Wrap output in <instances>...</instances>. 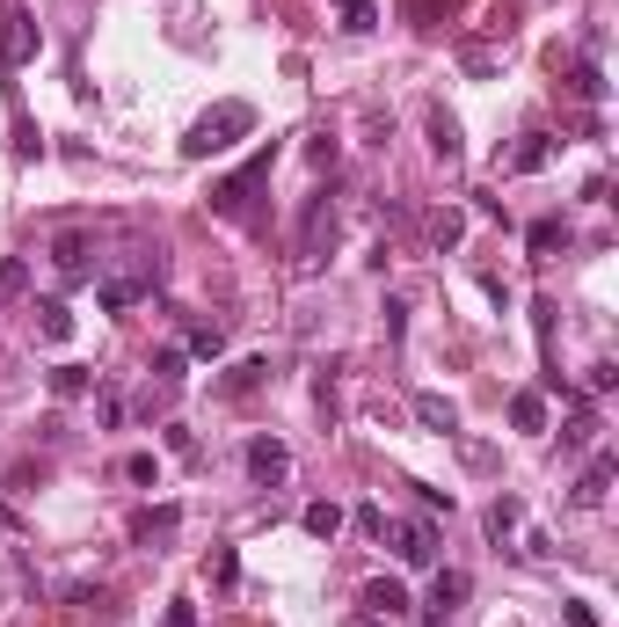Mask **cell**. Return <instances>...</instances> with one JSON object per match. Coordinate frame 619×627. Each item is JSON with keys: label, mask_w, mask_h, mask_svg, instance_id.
I'll return each instance as SVG.
<instances>
[{"label": "cell", "mask_w": 619, "mask_h": 627, "mask_svg": "<svg viewBox=\"0 0 619 627\" xmlns=\"http://www.w3.org/2000/svg\"><path fill=\"white\" fill-rule=\"evenodd\" d=\"M0 532H15V511H8V504H0Z\"/></svg>", "instance_id": "cell-34"}, {"label": "cell", "mask_w": 619, "mask_h": 627, "mask_svg": "<svg viewBox=\"0 0 619 627\" xmlns=\"http://www.w3.org/2000/svg\"><path fill=\"white\" fill-rule=\"evenodd\" d=\"M88 372H81V365H59V372H51V394H59V402H81V394H88Z\"/></svg>", "instance_id": "cell-21"}, {"label": "cell", "mask_w": 619, "mask_h": 627, "mask_svg": "<svg viewBox=\"0 0 619 627\" xmlns=\"http://www.w3.org/2000/svg\"><path fill=\"white\" fill-rule=\"evenodd\" d=\"M510 423H518V431H547V394H532V386L510 394Z\"/></svg>", "instance_id": "cell-13"}, {"label": "cell", "mask_w": 619, "mask_h": 627, "mask_svg": "<svg viewBox=\"0 0 619 627\" xmlns=\"http://www.w3.org/2000/svg\"><path fill=\"white\" fill-rule=\"evenodd\" d=\"M240 132H256V110H248V102H219V110H205V118L183 132V161H212Z\"/></svg>", "instance_id": "cell-1"}, {"label": "cell", "mask_w": 619, "mask_h": 627, "mask_svg": "<svg viewBox=\"0 0 619 627\" xmlns=\"http://www.w3.org/2000/svg\"><path fill=\"white\" fill-rule=\"evenodd\" d=\"M15 153H23V161H37V153H45V139H37V124H29L23 110H15Z\"/></svg>", "instance_id": "cell-26"}, {"label": "cell", "mask_w": 619, "mask_h": 627, "mask_svg": "<svg viewBox=\"0 0 619 627\" xmlns=\"http://www.w3.org/2000/svg\"><path fill=\"white\" fill-rule=\"evenodd\" d=\"M299 526H307L313 540H335V532H343V511H335V504H307V518H299Z\"/></svg>", "instance_id": "cell-20"}, {"label": "cell", "mask_w": 619, "mask_h": 627, "mask_svg": "<svg viewBox=\"0 0 619 627\" xmlns=\"http://www.w3.org/2000/svg\"><path fill=\"white\" fill-rule=\"evenodd\" d=\"M430 153H437V161H445V169H453L459 153H467V146H459V124L445 118V110H430Z\"/></svg>", "instance_id": "cell-12"}, {"label": "cell", "mask_w": 619, "mask_h": 627, "mask_svg": "<svg viewBox=\"0 0 619 627\" xmlns=\"http://www.w3.org/2000/svg\"><path fill=\"white\" fill-rule=\"evenodd\" d=\"M329 242H335V205H329V190H321V197H307V219H299V256L321 263Z\"/></svg>", "instance_id": "cell-4"}, {"label": "cell", "mask_w": 619, "mask_h": 627, "mask_svg": "<svg viewBox=\"0 0 619 627\" xmlns=\"http://www.w3.org/2000/svg\"><path fill=\"white\" fill-rule=\"evenodd\" d=\"M591 438H597V416H591V409H575V423H569V438H561V445H569V453H583Z\"/></svg>", "instance_id": "cell-28"}, {"label": "cell", "mask_w": 619, "mask_h": 627, "mask_svg": "<svg viewBox=\"0 0 619 627\" xmlns=\"http://www.w3.org/2000/svg\"><path fill=\"white\" fill-rule=\"evenodd\" d=\"M561 242H569V226H561V219H540V226H532V256H554Z\"/></svg>", "instance_id": "cell-24"}, {"label": "cell", "mask_w": 619, "mask_h": 627, "mask_svg": "<svg viewBox=\"0 0 619 627\" xmlns=\"http://www.w3.org/2000/svg\"><path fill=\"white\" fill-rule=\"evenodd\" d=\"M547 153H554V139H547V132H524V146L510 153V175H532V169H547Z\"/></svg>", "instance_id": "cell-14"}, {"label": "cell", "mask_w": 619, "mask_h": 627, "mask_svg": "<svg viewBox=\"0 0 619 627\" xmlns=\"http://www.w3.org/2000/svg\"><path fill=\"white\" fill-rule=\"evenodd\" d=\"M430 242H437V248H459V242H467V212H459V205L430 212Z\"/></svg>", "instance_id": "cell-15"}, {"label": "cell", "mask_w": 619, "mask_h": 627, "mask_svg": "<svg viewBox=\"0 0 619 627\" xmlns=\"http://www.w3.org/2000/svg\"><path fill=\"white\" fill-rule=\"evenodd\" d=\"M51 270H59L66 285L96 278V263H88V234H59V242H51Z\"/></svg>", "instance_id": "cell-6"}, {"label": "cell", "mask_w": 619, "mask_h": 627, "mask_svg": "<svg viewBox=\"0 0 619 627\" xmlns=\"http://www.w3.org/2000/svg\"><path fill=\"white\" fill-rule=\"evenodd\" d=\"M190 351L197 358H219V351H226V329H219V321L212 329H190Z\"/></svg>", "instance_id": "cell-27"}, {"label": "cell", "mask_w": 619, "mask_h": 627, "mask_svg": "<svg viewBox=\"0 0 619 627\" xmlns=\"http://www.w3.org/2000/svg\"><path fill=\"white\" fill-rule=\"evenodd\" d=\"M37 51H45V29H37V15H29L23 0H8V8H0V73H23Z\"/></svg>", "instance_id": "cell-2"}, {"label": "cell", "mask_w": 619, "mask_h": 627, "mask_svg": "<svg viewBox=\"0 0 619 627\" xmlns=\"http://www.w3.org/2000/svg\"><path fill=\"white\" fill-rule=\"evenodd\" d=\"M459 599H467V569H437V583H430V605H437V613H453Z\"/></svg>", "instance_id": "cell-18"}, {"label": "cell", "mask_w": 619, "mask_h": 627, "mask_svg": "<svg viewBox=\"0 0 619 627\" xmlns=\"http://www.w3.org/2000/svg\"><path fill=\"white\" fill-rule=\"evenodd\" d=\"M459 59H467V73H488V66H496V51H488V45H467Z\"/></svg>", "instance_id": "cell-31"}, {"label": "cell", "mask_w": 619, "mask_h": 627, "mask_svg": "<svg viewBox=\"0 0 619 627\" xmlns=\"http://www.w3.org/2000/svg\"><path fill=\"white\" fill-rule=\"evenodd\" d=\"M262 380H270V358H240L234 372H226V394H256Z\"/></svg>", "instance_id": "cell-19"}, {"label": "cell", "mask_w": 619, "mask_h": 627, "mask_svg": "<svg viewBox=\"0 0 619 627\" xmlns=\"http://www.w3.org/2000/svg\"><path fill=\"white\" fill-rule=\"evenodd\" d=\"M394 555H401L408 569H430V555H437L430 526H416V518H408V526H394Z\"/></svg>", "instance_id": "cell-7"}, {"label": "cell", "mask_w": 619, "mask_h": 627, "mask_svg": "<svg viewBox=\"0 0 619 627\" xmlns=\"http://www.w3.org/2000/svg\"><path fill=\"white\" fill-rule=\"evenodd\" d=\"M364 613H372V620H401V613H408V591H401L394 577L364 583Z\"/></svg>", "instance_id": "cell-8"}, {"label": "cell", "mask_w": 619, "mask_h": 627, "mask_svg": "<svg viewBox=\"0 0 619 627\" xmlns=\"http://www.w3.org/2000/svg\"><path fill=\"white\" fill-rule=\"evenodd\" d=\"M37 336H45V343L73 336V307H66V299H37Z\"/></svg>", "instance_id": "cell-11"}, {"label": "cell", "mask_w": 619, "mask_h": 627, "mask_svg": "<svg viewBox=\"0 0 619 627\" xmlns=\"http://www.w3.org/2000/svg\"><path fill=\"white\" fill-rule=\"evenodd\" d=\"M0 292H23V263H0Z\"/></svg>", "instance_id": "cell-33"}, {"label": "cell", "mask_w": 619, "mask_h": 627, "mask_svg": "<svg viewBox=\"0 0 619 627\" xmlns=\"http://www.w3.org/2000/svg\"><path fill=\"white\" fill-rule=\"evenodd\" d=\"M175 526H183V511H175V504H153V511H139V518H132V540H139V548H153V540H168Z\"/></svg>", "instance_id": "cell-10"}, {"label": "cell", "mask_w": 619, "mask_h": 627, "mask_svg": "<svg viewBox=\"0 0 619 627\" xmlns=\"http://www.w3.org/2000/svg\"><path fill=\"white\" fill-rule=\"evenodd\" d=\"M605 489H612V453H597L591 467H583V482H575V511H597V504H605Z\"/></svg>", "instance_id": "cell-9"}, {"label": "cell", "mask_w": 619, "mask_h": 627, "mask_svg": "<svg viewBox=\"0 0 619 627\" xmlns=\"http://www.w3.org/2000/svg\"><path fill=\"white\" fill-rule=\"evenodd\" d=\"M132 299H146V278H110V285H102V307H110V314L132 307Z\"/></svg>", "instance_id": "cell-22"}, {"label": "cell", "mask_w": 619, "mask_h": 627, "mask_svg": "<svg viewBox=\"0 0 619 627\" xmlns=\"http://www.w3.org/2000/svg\"><path fill=\"white\" fill-rule=\"evenodd\" d=\"M161 627H197V605L190 599H175V605H168V620Z\"/></svg>", "instance_id": "cell-32"}, {"label": "cell", "mask_w": 619, "mask_h": 627, "mask_svg": "<svg viewBox=\"0 0 619 627\" xmlns=\"http://www.w3.org/2000/svg\"><path fill=\"white\" fill-rule=\"evenodd\" d=\"M248 475H256V482H285L292 475V445L285 438H248Z\"/></svg>", "instance_id": "cell-5"}, {"label": "cell", "mask_w": 619, "mask_h": 627, "mask_svg": "<svg viewBox=\"0 0 619 627\" xmlns=\"http://www.w3.org/2000/svg\"><path fill=\"white\" fill-rule=\"evenodd\" d=\"M124 475H132V482H161V459H153V453H132V459H124Z\"/></svg>", "instance_id": "cell-29"}, {"label": "cell", "mask_w": 619, "mask_h": 627, "mask_svg": "<svg viewBox=\"0 0 619 627\" xmlns=\"http://www.w3.org/2000/svg\"><path fill=\"white\" fill-rule=\"evenodd\" d=\"M161 386H183V351H153V365H146Z\"/></svg>", "instance_id": "cell-25"}, {"label": "cell", "mask_w": 619, "mask_h": 627, "mask_svg": "<svg viewBox=\"0 0 619 627\" xmlns=\"http://www.w3.org/2000/svg\"><path fill=\"white\" fill-rule=\"evenodd\" d=\"M343 8V29H372L380 23V0H335Z\"/></svg>", "instance_id": "cell-23"}, {"label": "cell", "mask_w": 619, "mask_h": 627, "mask_svg": "<svg viewBox=\"0 0 619 627\" xmlns=\"http://www.w3.org/2000/svg\"><path fill=\"white\" fill-rule=\"evenodd\" d=\"M240 577V562H234V548H219L212 555V583H234Z\"/></svg>", "instance_id": "cell-30"}, {"label": "cell", "mask_w": 619, "mask_h": 627, "mask_svg": "<svg viewBox=\"0 0 619 627\" xmlns=\"http://www.w3.org/2000/svg\"><path fill=\"white\" fill-rule=\"evenodd\" d=\"M569 96L575 102H605V73H597L591 59H575V66H569Z\"/></svg>", "instance_id": "cell-17"}, {"label": "cell", "mask_w": 619, "mask_h": 627, "mask_svg": "<svg viewBox=\"0 0 619 627\" xmlns=\"http://www.w3.org/2000/svg\"><path fill=\"white\" fill-rule=\"evenodd\" d=\"M416 416H423L430 431H445V438L459 431V409H453V402H445V394H416Z\"/></svg>", "instance_id": "cell-16"}, {"label": "cell", "mask_w": 619, "mask_h": 627, "mask_svg": "<svg viewBox=\"0 0 619 627\" xmlns=\"http://www.w3.org/2000/svg\"><path fill=\"white\" fill-rule=\"evenodd\" d=\"M270 169H277V139L262 146L248 169H234L226 183H212V212H219V219H240V212H248V197H256L262 183H270Z\"/></svg>", "instance_id": "cell-3"}]
</instances>
